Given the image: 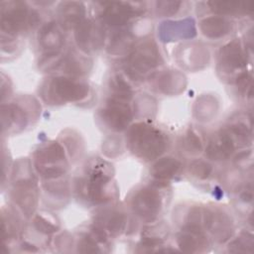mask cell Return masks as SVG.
Returning <instances> with one entry per match:
<instances>
[{"mask_svg": "<svg viewBox=\"0 0 254 254\" xmlns=\"http://www.w3.org/2000/svg\"><path fill=\"white\" fill-rule=\"evenodd\" d=\"M130 143L133 150L142 157L152 159L165 149V139L161 133L147 125L138 124L130 132Z\"/></svg>", "mask_w": 254, "mask_h": 254, "instance_id": "cell-1", "label": "cell"}, {"mask_svg": "<svg viewBox=\"0 0 254 254\" xmlns=\"http://www.w3.org/2000/svg\"><path fill=\"white\" fill-rule=\"evenodd\" d=\"M50 92L53 97L61 101H76L87 95L88 86L70 78L58 77L51 83Z\"/></svg>", "mask_w": 254, "mask_h": 254, "instance_id": "cell-2", "label": "cell"}, {"mask_svg": "<svg viewBox=\"0 0 254 254\" xmlns=\"http://www.w3.org/2000/svg\"><path fill=\"white\" fill-rule=\"evenodd\" d=\"M38 162L41 172L47 177L60 176L64 172V155L62 147L57 144H51L40 152Z\"/></svg>", "mask_w": 254, "mask_h": 254, "instance_id": "cell-3", "label": "cell"}, {"mask_svg": "<svg viewBox=\"0 0 254 254\" xmlns=\"http://www.w3.org/2000/svg\"><path fill=\"white\" fill-rule=\"evenodd\" d=\"M36 15L23 6L13 7L2 16V30L7 33H17L35 23Z\"/></svg>", "mask_w": 254, "mask_h": 254, "instance_id": "cell-4", "label": "cell"}, {"mask_svg": "<svg viewBox=\"0 0 254 254\" xmlns=\"http://www.w3.org/2000/svg\"><path fill=\"white\" fill-rule=\"evenodd\" d=\"M102 117L107 125L114 130L124 129L131 120V110L126 103L110 100L102 111Z\"/></svg>", "mask_w": 254, "mask_h": 254, "instance_id": "cell-5", "label": "cell"}, {"mask_svg": "<svg viewBox=\"0 0 254 254\" xmlns=\"http://www.w3.org/2000/svg\"><path fill=\"white\" fill-rule=\"evenodd\" d=\"M160 196L152 190H143L134 198V210L145 218H154L160 210Z\"/></svg>", "mask_w": 254, "mask_h": 254, "instance_id": "cell-6", "label": "cell"}, {"mask_svg": "<svg viewBox=\"0 0 254 254\" xmlns=\"http://www.w3.org/2000/svg\"><path fill=\"white\" fill-rule=\"evenodd\" d=\"M158 59L159 55L155 47L150 44H144L135 50L134 54L131 56L130 63L132 67L138 72H145L157 64Z\"/></svg>", "mask_w": 254, "mask_h": 254, "instance_id": "cell-7", "label": "cell"}, {"mask_svg": "<svg viewBox=\"0 0 254 254\" xmlns=\"http://www.w3.org/2000/svg\"><path fill=\"white\" fill-rule=\"evenodd\" d=\"M105 20L112 25H122L133 17L134 8L129 3L110 2L104 10Z\"/></svg>", "mask_w": 254, "mask_h": 254, "instance_id": "cell-8", "label": "cell"}, {"mask_svg": "<svg viewBox=\"0 0 254 254\" xmlns=\"http://www.w3.org/2000/svg\"><path fill=\"white\" fill-rule=\"evenodd\" d=\"M221 60L230 68H239L246 64V57L240 44L232 42L222 50Z\"/></svg>", "mask_w": 254, "mask_h": 254, "instance_id": "cell-9", "label": "cell"}, {"mask_svg": "<svg viewBox=\"0 0 254 254\" xmlns=\"http://www.w3.org/2000/svg\"><path fill=\"white\" fill-rule=\"evenodd\" d=\"M201 30L206 36L219 37L228 32L229 24L220 18H208L201 22Z\"/></svg>", "mask_w": 254, "mask_h": 254, "instance_id": "cell-10", "label": "cell"}, {"mask_svg": "<svg viewBox=\"0 0 254 254\" xmlns=\"http://www.w3.org/2000/svg\"><path fill=\"white\" fill-rule=\"evenodd\" d=\"M180 168V162L172 158H165L158 162L154 168V174L160 179H169L173 177Z\"/></svg>", "mask_w": 254, "mask_h": 254, "instance_id": "cell-11", "label": "cell"}, {"mask_svg": "<svg viewBox=\"0 0 254 254\" xmlns=\"http://www.w3.org/2000/svg\"><path fill=\"white\" fill-rule=\"evenodd\" d=\"M212 10L220 14H234L239 12H246L247 3L237 2H211L209 3Z\"/></svg>", "mask_w": 254, "mask_h": 254, "instance_id": "cell-12", "label": "cell"}, {"mask_svg": "<svg viewBox=\"0 0 254 254\" xmlns=\"http://www.w3.org/2000/svg\"><path fill=\"white\" fill-rule=\"evenodd\" d=\"M192 173L198 178H206L210 173V166L203 162H195L192 164Z\"/></svg>", "mask_w": 254, "mask_h": 254, "instance_id": "cell-13", "label": "cell"}, {"mask_svg": "<svg viewBox=\"0 0 254 254\" xmlns=\"http://www.w3.org/2000/svg\"><path fill=\"white\" fill-rule=\"evenodd\" d=\"M35 224L38 229H40L41 231L46 232V233H50V232H53L56 230V226L53 223L47 221L45 218H43L41 216L36 217Z\"/></svg>", "mask_w": 254, "mask_h": 254, "instance_id": "cell-14", "label": "cell"}, {"mask_svg": "<svg viewBox=\"0 0 254 254\" xmlns=\"http://www.w3.org/2000/svg\"><path fill=\"white\" fill-rule=\"evenodd\" d=\"M124 224V217L120 214H116L114 216H112L109 219V223H108V228L110 231L114 232V231H119L122 229Z\"/></svg>", "mask_w": 254, "mask_h": 254, "instance_id": "cell-15", "label": "cell"}]
</instances>
